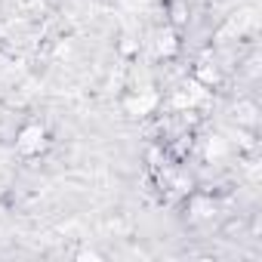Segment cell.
I'll return each mask as SVG.
<instances>
[{"mask_svg":"<svg viewBox=\"0 0 262 262\" xmlns=\"http://www.w3.org/2000/svg\"><path fill=\"white\" fill-rule=\"evenodd\" d=\"M50 145H53V136H50V129L43 123H25L19 129V136H16V151L22 158H28V161L47 155Z\"/></svg>","mask_w":262,"mask_h":262,"instance_id":"1","label":"cell"}]
</instances>
